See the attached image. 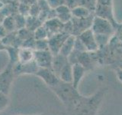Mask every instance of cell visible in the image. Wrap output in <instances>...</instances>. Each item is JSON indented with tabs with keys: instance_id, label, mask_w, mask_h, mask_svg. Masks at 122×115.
Returning a JSON list of instances; mask_svg holds the SVG:
<instances>
[{
	"instance_id": "6da1fadb",
	"label": "cell",
	"mask_w": 122,
	"mask_h": 115,
	"mask_svg": "<svg viewBox=\"0 0 122 115\" xmlns=\"http://www.w3.org/2000/svg\"><path fill=\"white\" fill-rule=\"evenodd\" d=\"M95 12L96 16L107 19L112 23L113 26L117 25L114 21L113 15L112 0H97Z\"/></svg>"
},
{
	"instance_id": "7a4b0ae2",
	"label": "cell",
	"mask_w": 122,
	"mask_h": 115,
	"mask_svg": "<svg viewBox=\"0 0 122 115\" xmlns=\"http://www.w3.org/2000/svg\"><path fill=\"white\" fill-rule=\"evenodd\" d=\"M91 29L95 34H104L111 36L114 33V26L112 23L107 19L98 16H95L93 18Z\"/></svg>"
},
{
	"instance_id": "3957f363",
	"label": "cell",
	"mask_w": 122,
	"mask_h": 115,
	"mask_svg": "<svg viewBox=\"0 0 122 115\" xmlns=\"http://www.w3.org/2000/svg\"><path fill=\"white\" fill-rule=\"evenodd\" d=\"M15 75L13 65L11 64L0 73V92L9 94Z\"/></svg>"
},
{
	"instance_id": "277c9868",
	"label": "cell",
	"mask_w": 122,
	"mask_h": 115,
	"mask_svg": "<svg viewBox=\"0 0 122 115\" xmlns=\"http://www.w3.org/2000/svg\"><path fill=\"white\" fill-rule=\"evenodd\" d=\"M70 35V34L69 32L66 31H63V32L55 34L48 38L49 50L53 54V55H56L60 53L61 47Z\"/></svg>"
},
{
	"instance_id": "5b68a950",
	"label": "cell",
	"mask_w": 122,
	"mask_h": 115,
	"mask_svg": "<svg viewBox=\"0 0 122 115\" xmlns=\"http://www.w3.org/2000/svg\"><path fill=\"white\" fill-rule=\"evenodd\" d=\"M79 41L85 46L86 52H95L99 48L95 40V34L91 29H89L82 32L81 34H79L77 37Z\"/></svg>"
},
{
	"instance_id": "8992f818",
	"label": "cell",
	"mask_w": 122,
	"mask_h": 115,
	"mask_svg": "<svg viewBox=\"0 0 122 115\" xmlns=\"http://www.w3.org/2000/svg\"><path fill=\"white\" fill-rule=\"evenodd\" d=\"M53 55L50 50L45 51H34V61L39 68H52Z\"/></svg>"
},
{
	"instance_id": "52a82bcc",
	"label": "cell",
	"mask_w": 122,
	"mask_h": 115,
	"mask_svg": "<svg viewBox=\"0 0 122 115\" xmlns=\"http://www.w3.org/2000/svg\"><path fill=\"white\" fill-rule=\"evenodd\" d=\"M36 75L44 80L48 86L55 87L60 83V80L52 69L48 68H39L36 73Z\"/></svg>"
},
{
	"instance_id": "ba28073f",
	"label": "cell",
	"mask_w": 122,
	"mask_h": 115,
	"mask_svg": "<svg viewBox=\"0 0 122 115\" xmlns=\"http://www.w3.org/2000/svg\"><path fill=\"white\" fill-rule=\"evenodd\" d=\"M15 75H21V74H35L38 71L39 68L37 67L35 61H33L27 64H21L18 62L13 66Z\"/></svg>"
},
{
	"instance_id": "9c48e42d",
	"label": "cell",
	"mask_w": 122,
	"mask_h": 115,
	"mask_svg": "<svg viewBox=\"0 0 122 115\" xmlns=\"http://www.w3.org/2000/svg\"><path fill=\"white\" fill-rule=\"evenodd\" d=\"M64 25H65L62 22H60L57 18L49 19V20L46 21L44 24V26L46 28L48 32L49 37H51L55 34L63 32L64 29Z\"/></svg>"
},
{
	"instance_id": "30bf717a",
	"label": "cell",
	"mask_w": 122,
	"mask_h": 115,
	"mask_svg": "<svg viewBox=\"0 0 122 115\" xmlns=\"http://www.w3.org/2000/svg\"><path fill=\"white\" fill-rule=\"evenodd\" d=\"M86 72V68H84L79 63L72 64V85L74 88L77 89L79 84L81 81Z\"/></svg>"
},
{
	"instance_id": "8fae6325",
	"label": "cell",
	"mask_w": 122,
	"mask_h": 115,
	"mask_svg": "<svg viewBox=\"0 0 122 115\" xmlns=\"http://www.w3.org/2000/svg\"><path fill=\"white\" fill-rule=\"evenodd\" d=\"M76 39V35L70 34V35L66 38V40L65 41L63 46L61 47V49L59 54H60L61 55H63L68 58V57L71 55V53L73 52V50H74Z\"/></svg>"
},
{
	"instance_id": "7c38bea8",
	"label": "cell",
	"mask_w": 122,
	"mask_h": 115,
	"mask_svg": "<svg viewBox=\"0 0 122 115\" xmlns=\"http://www.w3.org/2000/svg\"><path fill=\"white\" fill-rule=\"evenodd\" d=\"M55 11L56 13V18L60 22H62L64 25L68 23L72 18L71 9H70L66 5H63L58 7L55 9Z\"/></svg>"
},
{
	"instance_id": "4fadbf2b",
	"label": "cell",
	"mask_w": 122,
	"mask_h": 115,
	"mask_svg": "<svg viewBox=\"0 0 122 115\" xmlns=\"http://www.w3.org/2000/svg\"><path fill=\"white\" fill-rule=\"evenodd\" d=\"M59 79L61 82L72 84V64L68 62L64 65L59 73Z\"/></svg>"
},
{
	"instance_id": "5bb4252c",
	"label": "cell",
	"mask_w": 122,
	"mask_h": 115,
	"mask_svg": "<svg viewBox=\"0 0 122 115\" xmlns=\"http://www.w3.org/2000/svg\"><path fill=\"white\" fill-rule=\"evenodd\" d=\"M34 51L32 49L20 48H18V62L27 64L34 61Z\"/></svg>"
},
{
	"instance_id": "9a60e30c",
	"label": "cell",
	"mask_w": 122,
	"mask_h": 115,
	"mask_svg": "<svg viewBox=\"0 0 122 115\" xmlns=\"http://www.w3.org/2000/svg\"><path fill=\"white\" fill-rule=\"evenodd\" d=\"M68 61H69L67 58L61 55L60 54H58V55H53L51 69L53 70V71L58 76L61 69L63 68V66L68 62Z\"/></svg>"
},
{
	"instance_id": "2e32d148",
	"label": "cell",
	"mask_w": 122,
	"mask_h": 115,
	"mask_svg": "<svg viewBox=\"0 0 122 115\" xmlns=\"http://www.w3.org/2000/svg\"><path fill=\"white\" fill-rule=\"evenodd\" d=\"M90 12L91 11H89L88 9L83 6H76L71 9L72 17L78 19H83V18H89L91 14Z\"/></svg>"
},
{
	"instance_id": "e0dca14e",
	"label": "cell",
	"mask_w": 122,
	"mask_h": 115,
	"mask_svg": "<svg viewBox=\"0 0 122 115\" xmlns=\"http://www.w3.org/2000/svg\"><path fill=\"white\" fill-rule=\"evenodd\" d=\"M41 25H43V22H42L39 18L37 17H32L28 16L26 17V25L25 28L27 29L30 30V32H34L37 29H38Z\"/></svg>"
},
{
	"instance_id": "ac0fdd59",
	"label": "cell",
	"mask_w": 122,
	"mask_h": 115,
	"mask_svg": "<svg viewBox=\"0 0 122 115\" xmlns=\"http://www.w3.org/2000/svg\"><path fill=\"white\" fill-rule=\"evenodd\" d=\"M2 26L5 29L7 32H14L17 30L16 25H15V18L13 16H8L2 21Z\"/></svg>"
},
{
	"instance_id": "d6986e66",
	"label": "cell",
	"mask_w": 122,
	"mask_h": 115,
	"mask_svg": "<svg viewBox=\"0 0 122 115\" xmlns=\"http://www.w3.org/2000/svg\"><path fill=\"white\" fill-rule=\"evenodd\" d=\"M49 37L48 32L46 28L43 25H41L38 29H37L34 32V38L35 40H42V39H47Z\"/></svg>"
},
{
	"instance_id": "ffe728a7",
	"label": "cell",
	"mask_w": 122,
	"mask_h": 115,
	"mask_svg": "<svg viewBox=\"0 0 122 115\" xmlns=\"http://www.w3.org/2000/svg\"><path fill=\"white\" fill-rule=\"evenodd\" d=\"M6 48L8 52H9L10 64L14 66L15 64L18 62V48L12 47V46H9Z\"/></svg>"
},
{
	"instance_id": "44dd1931",
	"label": "cell",
	"mask_w": 122,
	"mask_h": 115,
	"mask_svg": "<svg viewBox=\"0 0 122 115\" xmlns=\"http://www.w3.org/2000/svg\"><path fill=\"white\" fill-rule=\"evenodd\" d=\"M76 2H77V6H83L89 11L92 9L95 11L97 0H76Z\"/></svg>"
},
{
	"instance_id": "7402d4cb",
	"label": "cell",
	"mask_w": 122,
	"mask_h": 115,
	"mask_svg": "<svg viewBox=\"0 0 122 115\" xmlns=\"http://www.w3.org/2000/svg\"><path fill=\"white\" fill-rule=\"evenodd\" d=\"M45 50H49L48 38L42 40H35L34 51H45Z\"/></svg>"
},
{
	"instance_id": "603a6c76",
	"label": "cell",
	"mask_w": 122,
	"mask_h": 115,
	"mask_svg": "<svg viewBox=\"0 0 122 115\" xmlns=\"http://www.w3.org/2000/svg\"><path fill=\"white\" fill-rule=\"evenodd\" d=\"M15 25H16V28L17 30H20L21 29L25 28V25H26V17L23 16V15L18 14L17 15H15Z\"/></svg>"
},
{
	"instance_id": "cb8c5ba5",
	"label": "cell",
	"mask_w": 122,
	"mask_h": 115,
	"mask_svg": "<svg viewBox=\"0 0 122 115\" xmlns=\"http://www.w3.org/2000/svg\"><path fill=\"white\" fill-rule=\"evenodd\" d=\"M66 0H47L50 8L52 9H56L58 7L66 5Z\"/></svg>"
},
{
	"instance_id": "d4e9b609",
	"label": "cell",
	"mask_w": 122,
	"mask_h": 115,
	"mask_svg": "<svg viewBox=\"0 0 122 115\" xmlns=\"http://www.w3.org/2000/svg\"><path fill=\"white\" fill-rule=\"evenodd\" d=\"M95 40L97 41L98 47L101 45H106L108 43V41L110 38V36L104 35V34H95Z\"/></svg>"
},
{
	"instance_id": "484cf974",
	"label": "cell",
	"mask_w": 122,
	"mask_h": 115,
	"mask_svg": "<svg viewBox=\"0 0 122 115\" xmlns=\"http://www.w3.org/2000/svg\"><path fill=\"white\" fill-rule=\"evenodd\" d=\"M9 104V98L8 94L0 92V111L5 109V107Z\"/></svg>"
},
{
	"instance_id": "4316f807",
	"label": "cell",
	"mask_w": 122,
	"mask_h": 115,
	"mask_svg": "<svg viewBox=\"0 0 122 115\" xmlns=\"http://www.w3.org/2000/svg\"><path fill=\"white\" fill-rule=\"evenodd\" d=\"M29 10H30V6H27L25 4L20 3L18 5V11L19 12V14L23 15V16L27 17L29 15Z\"/></svg>"
},
{
	"instance_id": "83f0119b",
	"label": "cell",
	"mask_w": 122,
	"mask_h": 115,
	"mask_svg": "<svg viewBox=\"0 0 122 115\" xmlns=\"http://www.w3.org/2000/svg\"><path fill=\"white\" fill-rule=\"evenodd\" d=\"M41 13V9L37 2L34 5L30 6V10H29V15L32 17H38V15Z\"/></svg>"
},
{
	"instance_id": "f1b7e54d",
	"label": "cell",
	"mask_w": 122,
	"mask_h": 115,
	"mask_svg": "<svg viewBox=\"0 0 122 115\" xmlns=\"http://www.w3.org/2000/svg\"><path fill=\"white\" fill-rule=\"evenodd\" d=\"M19 1H20V3H23L27 6H30L34 5V4H35L37 0H19Z\"/></svg>"
},
{
	"instance_id": "f546056e",
	"label": "cell",
	"mask_w": 122,
	"mask_h": 115,
	"mask_svg": "<svg viewBox=\"0 0 122 115\" xmlns=\"http://www.w3.org/2000/svg\"><path fill=\"white\" fill-rule=\"evenodd\" d=\"M7 34V32L5 31V29H4V27L2 25H0V39H2V38L6 36Z\"/></svg>"
},
{
	"instance_id": "4dcf8cb0",
	"label": "cell",
	"mask_w": 122,
	"mask_h": 115,
	"mask_svg": "<svg viewBox=\"0 0 122 115\" xmlns=\"http://www.w3.org/2000/svg\"><path fill=\"white\" fill-rule=\"evenodd\" d=\"M117 77L118 80H119L121 82H122V69H121V70H119V71H117Z\"/></svg>"
}]
</instances>
